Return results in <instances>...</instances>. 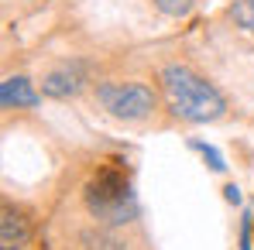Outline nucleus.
<instances>
[{
    "instance_id": "5",
    "label": "nucleus",
    "mask_w": 254,
    "mask_h": 250,
    "mask_svg": "<svg viewBox=\"0 0 254 250\" xmlns=\"http://www.w3.org/2000/svg\"><path fill=\"white\" fill-rule=\"evenodd\" d=\"M31 244V219L17 206L3 202L0 212V250H24Z\"/></svg>"
},
{
    "instance_id": "4",
    "label": "nucleus",
    "mask_w": 254,
    "mask_h": 250,
    "mask_svg": "<svg viewBox=\"0 0 254 250\" xmlns=\"http://www.w3.org/2000/svg\"><path fill=\"white\" fill-rule=\"evenodd\" d=\"M86 83H89L86 65L83 62H69V65H59V69H52V72L45 76L42 79V93L52 96V100H69V96H76Z\"/></svg>"
},
{
    "instance_id": "9",
    "label": "nucleus",
    "mask_w": 254,
    "mask_h": 250,
    "mask_svg": "<svg viewBox=\"0 0 254 250\" xmlns=\"http://www.w3.org/2000/svg\"><path fill=\"white\" fill-rule=\"evenodd\" d=\"M192 151H199V154H203V161L210 165V171H223V168H227L223 154H220L213 144H206V141H192Z\"/></svg>"
},
{
    "instance_id": "6",
    "label": "nucleus",
    "mask_w": 254,
    "mask_h": 250,
    "mask_svg": "<svg viewBox=\"0 0 254 250\" xmlns=\"http://www.w3.org/2000/svg\"><path fill=\"white\" fill-rule=\"evenodd\" d=\"M42 103V93L35 89L31 79L24 76H10L0 83V106L3 110H35Z\"/></svg>"
},
{
    "instance_id": "8",
    "label": "nucleus",
    "mask_w": 254,
    "mask_h": 250,
    "mask_svg": "<svg viewBox=\"0 0 254 250\" xmlns=\"http://www.w3.org/2000/svg\"><path fill=\"white\" fill-rule=\"evenodd\" d=\"M155 7H158L165 17H186V14H192L196 0H155Z\"/></svg>"
},
{
    "instance_id": "1",
    "label": "nucleus",
    "mask_w": 254,
    "mask_h": 250,
    "mask_svg": "<svg viewBox=\"0 0 254 250\" xmlns=\"http://www.w3.org/2000/svg\"><path fill=\"white\" fill-rule=\"evenodd\" d=\"M83 202L86 212L100 223V226H127L141 216V202L134 196L130 175L121 161H103L83 185Z\"/></svg>"
},
{
    "instance_id": "2",
    "label": "nucleus",
    "mask_w": 254,
    "mask_h": 250,
    "mask_svg": "<svg viewBox=\"0 0 254 250\" xmlns=\"http://www.w3.org/2000/svg\"><path fill=\"white\" fill-rule=\"evenodd\" d=\"M158 83L169 100V110L186 124H213L227 113V100L220 96V89L199 72H192L189 65H179V62L165 65L158 72Z\"/></svg>"
},
{
    "instance_id": "10",
    "label": "nucleus",
    "mask_w": 254,
    "mask_h": 250,
    "mask_svg": "<svg viewBox=\"0 0 254 250\" xmlns=\"http://www.w3.org/2000/svg\"><path fill=\"white\" fill-rule=\"evenodd\" d=\"M251 216L244 212V219H241V250H251Z\"/></svg>"
},
{
    "instance_id": "3",
    "label": "nucleus",
    "mask_w": 254,
    "mask_h": 250,
    "mask_svg": "<svg viewBox=\"0 0 254 250\" xmlns=\"http://www.w3.org/2000/svg\"><path fill=\"white\" fill-rule=\"evenodd\" d=\"M93 96L114 120H124V124H141L158 110V96L148 83H114V79H107V83H96Z\"/></svg>"
},
{
    "instance_id": "11",
    "label": "nucleus",
    "mask_w": 254,
    "mask_h": 250,
    "mask_svg": "<svg viewBox=\"0 0 254 250\" xmlns=\"http://www.w3.org/2000/svg\"><path fill=\"white\" fill-rule=\"evenodd\" d=\"M223 199H227L230 206H237V202H241V189H237L234 182H230V185H223Z\"/></svg>"
},
{
    "instance_id": "7",
    "label": "nucleus",
    "mask_w": 254,
    "mask_h": 250,
    "mask_svg": "<svg viewBox=\"0 0 254 250\" xmlns=\"http://www.w3.org/2000/svg\"><path fill=\"white\" fill-rule=\"evenodd\" d=\"M227 14H230V21H234L241 31H248L254 38V0H234Z\"/></svg>"
}]
</instances>
